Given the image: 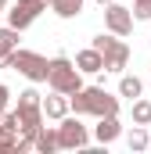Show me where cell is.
<instances>
[{"instance_id": "6da1fadb", "label": "cell", "mask_w": 151, "mask_h": 154, "mask_svg": "<svg viewBox=\"0 0 151 154\" xmlns=\"http://www.w3.org/2000/svg\"><path fill=\"white\" fill-rule=\"evenodd\" d=\"M69 111L72 115H119V97H112L104 86H79L69 97Z\"/></svg>"}, {"instance_id": "7a4b0ae2", "label": "cell", "mask_w": 151, "mask_h": 154, "mask_svg": "<svg viewBox=\"0 0 151 154\" xmlns=\"http://www.w3.org/2000/svg\"><path fill=\"white\" fill-rule=\"evenodd\" d=\"M47 86H50L54 93H65V97H72L76 90L83 86V72L76 68V61L69 54L50 57V65H47Z\"/></svg>"}, {"instance_id": "3957f363", "label": "cell", "mask_w": 151, "mask_h": 154, "mask_svg": "<svg viewBox=\"0 0 151 154\" xmlns=\"http://www.w3.org/2000/svg\"><path fill=\"white\" fill-rule=\"evenodd\" d=\"M101 57H104V72H126V65H130V43L122 36H112V32H101V36H94L90 43Z\"/></svg>"}, {"instance_id": "277c9868", "label": "cell", "mask_w": 151, "mask_h": 154, "mask_svg": "<svg viewBox=\"0 0 151 154\" xmlns=\"http://www.w3.org/2000/svg\"><path fill=\"white\" fill-rule=\"evenodd\" d=\"M47 57L36 50H25V47H14L11 57H7V68H14L18 75H25L29 82H47Z\"/></svg>"}, {"instance_id": "5b68a950", "label": "cell", "mask_w": 151, "mask_h": 154, "mask_svg": "<svg viewBox=\"0 0 151 154\" xmlns=\"http://www.w3.org/2000/svg\"><path fill=\"white\" fill-rule=\"evenodd\" d=\"M54 129H58V151H79V147L90 143V133H86V125L79 122V115L58 118Z\"/></svg>"}, {"instance_id": "8992f818", "label": "cell", "mask_w": 151, "mask_h": 154, "mask_svg": "<svg viewBox=\"0 0 151 154\" xmlns=\"http://www.w3.org/2000/svg\"><path fill=\"white\" fill-rule=\"evenodd\" d=\"M47 7H50V0H18V4L7 11V25L22 32V29H29V25L36 22Z\"/></svg>"}, {"instance_id": "52a82bcc", "label": "cell", "mask_w": 151, "mask_h": 154, "mask_svg": "<svg viewBox=\"0 0 151 154\" xmlns=\"http://www.w3.org/2000/svg\"><path fill=\"white\" fill-rule=\"evenodd\" d=\"M104 29L112 32V36H130L133 32V14H130V7H122V4H104Z\"/></svg>"}, {"instance_id": "ba28073f", "label": "cell", "mask_w": 151, "mask_h": 154, "mask_svg": "<svg viewBox=\"0 0 151 154\" xmlns=\"http://www.w3.org/2000/svg\"><path fill=\"white\" fill-rule=\"evenodd\" d=\"M122 136V125H119V115H101L97 125H94V140L97 143H112Z\"/></svg>"}, {"instance_id": "9c48e42d", "label": "cell", "mask_w": 151, "mask_h": 154, "mask_svg": "<svg viewBox=\"0 0 151 154\" xmlns=\"http://www.w3.org/2000/svg\"><path fill=\"white\" fill-rule=\"evenodd\" d=\"M76 68H79L83 75H97V72H104V57H101L94 47H86V50L76 54Z\"/></svg>"}, {"instance_id": "30bf717a", "label": "cell", "mask_w": 151, "mask_h": 154, "mask_svg": "<svg viewBox=\"0 0 151 154\" xmlns=\"http://www.w3.org/2000/svg\"><path fill=\"white\" fill-rule=\"evenodd\" d=\"M40 108H43V118H54V122H58V118L69 115V97H65V93H50V97L40 100Z\"/></svg>"}, {"instance_id": "8fae6325", "label": "cell", "mask_w": 151, "mask_h": 154, "mask_svg": "<svg viewBox=\"0 0 151 154\" xmlns=\"http://www.w3.org/2000/svg\"><path fill=\"white\" fill-rule=\"evenodd\" d=\"M33 151H40V154L58 151V129H47V125H40V129H36V136H33Z\"/></svg>"}, {"instance_id": "7c38bea8", "label": "cell", "mask_w": 151, "mask_h": 154, "mask_svg": "<svg viewBox=\"0 0 151 154\" xmlns=\"http://www.w3.org/2000/svg\"><path fill=\"white\" fill-rule=\"evenodd\" d=\"M14 47H18V29L4 25V29H0V68H7V57H11Z\"/></svg>"}, {"instance_id": "4fadbf2b", "label": "cell", "mask_w": 151, "mask_h": 154, "mask_svg": "<svg viewBox=\"0 0 151 154\" xmlns=\"http://www.w3.org/2000/svg\"><path fill=\"white\" fill-rule=\"evenodd\" d=\"M83 4H86V0H50V11L69 22V18H79V14H83Z\"/></svg>"}, {"instance_id": "5bb4252c", "label": "cell", "mask_w": 151, "mask_h": 154, "mask_svg": "<svg viewBox=\"0 0 151 154\" xmlns=\"http://www.w3.org/2000/svg\"><path fill=\"white\" fill-rule=\"evenodd\" d=\"M140 93H144V82H140V79L119 72V97H130V100H133V97H140Z\"/></svg>"}, {"instance_id": "9a60e30c", "label": "cell", "mask_w": 151, "mask_h": 154, "mask_svg": "<svg viewBox=\"0 0 151 154\" xmlns=\"http://www.w3.org/2000/svg\"><path fill=\"white\" fill-rule=\"evenodd\" d=\"M130 115H133V125H151V100H144V97H133Z\"/></svg>"}, {"instance_id": "2e32d148", "label": "cell", "mask_w": 151, "mask_h": 154, "mask_svg": "<svg viewBox=\"0 0 151 154\" xmlns=\"http://www.w3.org/2000/svg\"><path fill=\"white\" fill-rule=\"evenodd\" d=\"M126 143H130V151H144L151 143V133H148V125H133L130 133H126Z\"/></svg>"}, {"instance_id": "e0dca14e", "label": "cell", "mask_w": 151, "mask_h": 154, "mask_svg": "<svg viewBox=\"0 0 151 154\" xmlns=\"http://www.w3.org/2000/svg\"><path fill=\"white\" fill-rule=\"evenodd\" d=\"M130 14H133V22H151V0H133Z\"/></svg>"}, {"instance_id": "ac0fdd59", "label": "cell", "mask_w": 151, "mask_h": 154, "mask_svg": "<svg viewBox=\"0 0 151 154\" xmlns=\"http://www.w3.org/2000/svg\"><path fill=\"white\" fill-rule=\"evenodd\" d=\"M7 104H11V90L7 82H0V111H7Z\"/></svg>"}, {"instance_id": "d6986e66", "label": "cell", "mask_w": 151, "mask_h": 154, "mask_svg": "<svg viewBox=\"0 0 151 154\" xmlns=\"http://www.w3.org/2000/svg\"><path fill=\"white\" fill-rule=\"evenodd\" d=\"M4 7H7V0H0V11H4Z\"/></svg>"}, {"instance_id": "ffe728a7", "label": "cell", "mask_w": 151, "mask_h": 154, "mask_svg": "<svg viewBox=\"0 0 151 154\" xmlns=\"http://www.w3.org/2000/svg\"><path fill=\"white\" fill-rule=\"evenodd\" d=\"M97 4H101V7H104V4H112V0H97Z\"/></svg>"}, {"instance_id": "44dd1931", "label": "cell", "mask_w": 151, "mask_h": 154, "mask_svg": "<svg viewBox=\"0 0 151 154\" xmlns=\"http://www.w3.org/2000/svg\"><path fill=\"white\" fill-rule=\"evenodd\" d=\"M148 43H151V39H148Z\"/></svg>"}]
</instances>
